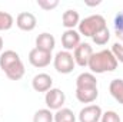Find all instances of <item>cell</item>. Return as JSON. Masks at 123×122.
<instances>
[{
	"label": "cell",
	"instance_id": "6da1fadb",
	"mask_svg": "<svg viewBox=\"0 0 123 122\" xmlns=\"http://www.w3.org/2000/svg\"><path fill=\"white\" fill-rule=\"evenodd\" d=\"M117 61L113 56V53L107 49H103L100 52L93 53L90 61L87 63V68L90 69L93 75L94 73H106V72H113L117 68Z\"/></svg>",
	"mask_w": 123,
	"mask_h": 122
},
{
	"label": "cell",
	"instance_id": "7a4b0ae2",
	"mask_svg": "<svg viewBox=\"0 0 123 122\" xmlns=\"http://www.w3.org/2000/svg\"><path fill=\"white\" fill-rule=\"evenodd\" d=\"M107 27L106 26V19L102 16V14H92V16H87L85 17L83 20H80L77 29L80 36H85V37H92L93 34H96L99 30Z\"/></svg>",
	"mask_w": 123,
	"mask_h": 122
},
{
	"label": "cell",
	"instance_id": "3957f363",
	"mask_svg": "<svg viewBox=\"0 0 123 122\" xmlns=\"http://www.w3.org/2000/svg\"><path fill=\"white\" fill-rule=\"evenodd\" d=\"M53 66L56 69V72H59L62 75H69L73 72L74 66H76V62L73 58V53L72 52H67V50H60L55 55L53 58Z\"/></svg>",
	"mask_w": 123,
	"mask_h": 122
},
{
	"label": "cell",
	"instance_id": "277c9868",
	"mask_svg": "<svg viewBox=\"0 0 123 122\" xmlns=\"http://www.w3.org/2000/svg\"><path fill=\"white\" fill-rule=\"evenodd\" d=\"M64 102H66V95L59 88H52L44 95V103H46L47 109H50V111H59V109H62Z\"/></svg>",
	"mask_w": 123,
	"mask_h": 122
},
{
	"label": "cell",
	"instance_id": "5b68a950",
	"mask_svg": "<svg viewBox=\"0 0 123 122\" xmlns=\"http://www.w3.org/2000/svg\"><path fill=\"white\" fill-rule=\"evenodd\" d=\"M53 61V56L52 53H47V52H43L37 47H33L30 52H29V63L34 68H46L50 65V62Z\"/></svg>",
	"mask_w": 123,
	"mask_h": 122
},
{
	"label": "cell",
	"instance_id": "8992f818",
	"mask_svg": "<svg viewBox=\"0 0 123 122\" xmlns=\"http://www.w3.org/2000/svg\"><path fill=\"white\" fill-rule=\"evenodd\" d=\"M94 53L93 52V47L89 45V43H80L74 50H73V58H74V62L76 65L85 68L87 66V63L90 61L92 55Z\"/></svg>",
	"mask_w": 123,
	"mask_h": 122
},
{
	"label": "cell",
	"instance_id": "52a82bcc",
	"mask_svg": "<svg viewBox=\"0 0 123 122\" xmlns=\"http://www.w3.org/2000/svg\"><path fill=\"white\" fill-rule=\"evenodd\" d=\"M102 114H103L102 108L99 105L92 103V105H87V106L82 108L77 118H79L80 122H99L100 118H102Z\"/></svg>",
	"mask_w": 123,
	"mask_h": 122
},
{
	"label": "cell",
	"instance_id": "ba28073f",
	"mask_svg": "<svg viewBox=\"0 0 123 122\" xmlns=\"http://www.w3.org/2000/svg\"><path fill=\"white\" fill-rule=\"evenodd\" d=\"M80 33L74 29H69L62 33V46L64 50L72 52L80 45Z\"/></svg>",
	"mask_w": 123,
	"mask_h": 122
},
{
	"label": "cell",
	"instance_id": "9c48e42d",
	"mask_svg": "<svg viewBox=\"0 0 123 122\" xmlns=\"http://www.w3.org/2000/svg\"><path fill=\"white\" fill-rule=\"evenodd\" d=\"M16 26L23 32H31L37 26V19L30 12H22L16 17Z\"/></svg>",
	"mask_w": 123,
	"mask_h": 122
},
{
	"label": "cell",
	"instance_id": "30bf717a",
	"mask_svg": "<svg viewBox=\"0 0 123 122\" xmlns=\"http://www.w3.org/2000/svg\"><path fill=\"white\" fill-rule=\"evenodd\" d=\"M31 88L36 92H46L53 88V79L47 73H37L31 79Z\"/></svg>",
	"mask_w": 123,
	"mask_h": 122
},
{
	"label": "cell",
	"instance_id": "8fae6325",
	"mask_svg": "<svg viewBox=\"0 0 123 122\" xmlns=\"http://www.w3.org/2000/svg\"><path fill=\"white\" fill-rule=\"evenodd\" d=\"M56 46V39L52 33H47V32H43L40 33L37 37H36V47L43 50V52H47V53H52L53 49Z\"/></svg>",
	"mask_w": 123,
	"mask_h": 122
},
{
	"label": "cell",
	"instance_id": "7c38bea8",
	"mask_svg": "<svg viewBox=\"0 0 123 122\" xmlns=\"http://www.w3.org/2000/svg\"><path fill=\"white\" fill-rule=\"evenodd\" d=\"M97 88V79L92 72H83L76 78V89H94Z\"/></svg>",
	"mask_w": 123,
	"mask_h": 122
},
{
	"label": "cell",
	"instance_id": "4fadbf2b",
	"mask_svg": "<svg viewBox=\"0 0 123 122\" xmlns=\"http://www.w3.org/2000/svg\"><path fill=\"white\" fill-rule=\"evenodd\" d=\"M80 23V14L77 10L74 9H67L63 16H62V25L63 27H66V30L69 29H74L76 26H79Z\"/></svg>",
	"mask_w": 123,
	"mask_h": 122
},
{
	"label": "cell",
	"instance_id": "5bb4252c",
	"mask_svg": "<svg viewBox=\"0 0 123 122\" xmlns=\"http://www.w3.org/2000/svg\"><path fill=\"white\" fill-rule=\"evenodd\" d=\"M19 61H22V59H20V56H19L17 52H14V50H4V52H1V55H0V69L4 72V70H7L12 65L17 63Z\"/></svg>",
	"mask_w": 123,
	"mask_h": 122
},
{
	"label": "cell",
	"instance_id": "9a60e30c",
	"mask_svg": "<svg viewBox=\"0 0 123 122\" xmlns=\"http://www.w3.org/2000/svg\"><path fill=\"white\" fill-rule=\"evenodd\" d=\"M99 96L97 88L94 89H76V99L80 103H93Z\"/></svg>",
	"mask_w": 123,
	"mask_h": 122
},
{
	"label": "cell",
	"instance_id": "2e32d148",
	"mask_svg": "<svg viewBox=\"0 0 123 122\" xmlns=\"http://www.w3.org/2000/svg\"><path fill=\"white\" fill-rule=\"evenodd\" d=\"M25 72H26V69H25V65H23L22 61H19L17 63L12 65L7 70H4L6 76H7L10 81H20V79L25 76Z\"/></svg>",
	"mask_w": 123,
	"mask_h": 122
},
{
	"label": "cell",
	"instance_id": "e0dca14e",
	"mask_svg": "<svg viewBox=\"0 0 123 122\" xmlns=\"http://www.w3.org/2000/svg\"><path fill=\"white\" fill-rule=\"evenodd\" d=\"M109 92L116 102L123 105V79H113L109 85Z\"/></svg>",
	"mask_w": 123,
	"mask_h": 122
},
{
	"label": "cell",
	"instance_id": "ac0fdd59",
	"mask_svg": "<svg viewBox=\"0 0 123 122\" xmlns=\"http://www.w3.org/2000/svg\"><path fill=\"white\" fill-rule=\"evenodd\" d=\"M55 122H76V115L69 108H62L55 114Z\"/></svg>",
	"mask_w": 123,
	"mask_h": 122
},
{
	"label": "cell",
	"instance_id": "d6986e66",
	"mask_svg": "<svg viewBox=\"0 0 123 122\" xmlns=\"http://www.w3.org/2000/svg\"><path fill=\"white\" fill-rule=\"evenodd\" d=\"M53 121H55V114L47 108L39 109L33 115V122H53Z\"/></svg>",
	"mask_w": 123,
	"mask_h": 122
},
{
	"label": "cell",
	"instance_id": "ffe728a7",
	"mask_svg": "<svg viewBox=\"0 0 123 122\" xmlns=\"http://www.w3.org/2000/svg\"><path fill=\"white\" fill-rule=\"evenodd\" d=\"M14 25V19L10 13L7 12H1L0 10V32L10 30Z\"/></svg>",
	"mask_w": 123,
	"mask_h": 122
},
{
	"label": "cell",
	"instance_id": "44dd1931",
	"mask_svg": "<svg viewBox=\"0 0 123 122\" xmlns=\"http://www.w3.org/2000/svg\"><path fill=\"white\" fill-rule=\"evenodd\" d=\"M92 39H93V42H94L97 46H105V45L110 40V32H109L107 27H105V29L99 30L96 34H93Z\"/></svg>",
	"mask_w": 123,
	"mask_h": 122
},
{
	"label": "cell",
	"instance_id": "7402d4cb",
	"mask_svg": "<svg viewBox=\"0 0 123 122\" xmlns=\"http://www.w3.org/2000/svg\"><path fill=\"white\" fill-rule=\"evenodd\" d=\"M113 25H115V33H116L117 39L120 40V43L123 45V10L116 14Z\"/></svg>",
	"mask_w": 123,
	"mask_h": 122
},
{
	"label": "cell",
	"instance_id": "603a6c76",
	"mask_svg": "<svg viewBox=\"0 0 123 122\" xmlns=\"http://www.w3.org/2000/svg\"><path fill=\"white\" fill-rule=\"evenodd\" d=\"M100 122H122L120 116L117 112L115 111H106L102 114V118H100Z\"/></svg>",
	"mask_w": 123,
	"mask_h": 122
},
{
	"label": "cell",
	"instance_id": "cb8c5ba5",
	"mask_svg": "<svg viewBox=\"0 0 123 122\" xmlns=\"http://www.w3.org/2000/svg\"><path fill=\"white\" fill-rule=\"evenodd\" d=\"M110 52H112V53H113V56L116 58L117 63H123V45H122V43H119V42L113 43V45H112Z\"/></svg>",
	"mask_w": 123,
	"mask_h": 122
},
{
	"label": "cell",
	"instance_id": "d4e9b609",
	"mask_svg": "<svg viewBox=\"0 0 123 122\" xmlns=\"http://www.w3.org/2000/svg\"><path fill=\"white\" fill-rule=\"evenodd\" d=\"M37 6L46 12L53 10L59 6V0H37Z\"/></svg>",
	"mask_w": 123,
	"mask_h": 122
},
{
	"label": "cell",
	"instance_id": "484cf974",
	"mask_svg": "<svg viewBox=\"0 0 123 122\" xmlns=\"http://www.w3.org/2000/svg\"><path fill=\"white\" fill-rule=\"evenodd\" d=\"M3 46H4V40H3V37L0 36V55H1V52H3Z\"/></svg>",
	"mask_w": 123,
	"mask_h": 122
}]
</instances>
